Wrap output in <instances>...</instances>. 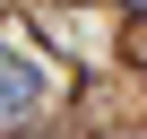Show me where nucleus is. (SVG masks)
<instances>
[{
	"mask_svg": "<svg viewBox=\"0 0 147 139\" xmlns=\"http://www.w3.org/2000/svg\"><path fill=\"white\" fill-rule=\"evenodd\" d=\"M35 104H43V70H26L18 52H0V122H18Z\"/></svg>",
	"mask_w": 147,
	"mask_h": 139,
	"instance_id": "nucleus-1",
	"label": "nucleus"
},
{
	"mask_svg": "<svg viewBox=\"0 0 147 139\" xmlns=\"http://www.w3.org/2000/svg\"><path fill=\"white\" fill-rule=\"evenodd\" d=\"M130 9H138V18H147V0H130Z\"/></svg>",
	"mask_w": 147,
	"mask_h": 139,
	"instance_id": "nucleus-2",
	"label": "nucleus"
}]
</instances>
